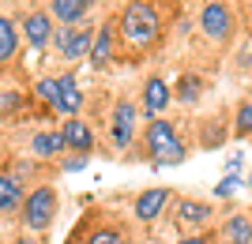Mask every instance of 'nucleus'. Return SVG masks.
I'll return each mask as SVG.
<instances>
[{
  "mask_svg": "<svg viewBox=\"0 0 252 244\" xmlns=\"http://www.w3.org/2000/svg\"><path fill=\"white\" fill-rule=\"evenodd\" d=\"M23 45V34H19V23L8 19V15H0V64L15 60V53H19Z\"/></svg>",
  "mask_w": 252,
  "mask_h": 244,
  "instance_id": "2eb2a0df",
  "label": "nucleus"
},
{
  "mask_svg": "<svg viewBox=\"0 0 252 244\" xmlns=\"http://www.w3.org/2000/svg\"><path fill=\"white\" fill-rule=\"evenodd\" d=\"M61 136H64V147L68 150H75L79 158H87L91 150H94V128L87 124V120H79V117H68L61 124Z\"/></svg>",
  "mask_w": 252,
  "mask_h": 244,
  "instance_id": "9d476101",
  "label": "nucleus"
},
{
  "mask_svg": "<svg viewBox=\"0 0 252 244\" xmlns=\"http://www.w3.org/2000/svg\"><path fill=\"white\" fill-rule=\"evenodd\" d=\"M169 102H173V86L162 75H151L147 83H143V113H147V120H158Z\"/></svg>",
  "mask_w": 252,
  "mask_h": 244,
  "instance_id": "9b49d317",
  "label": "nucleus"
},
{
  "mask_svg": "<svg viewBox=\"0 0 252 244\" xmlns=\"http://www.w3.org/2000/svg\"><path fill=\"white\" fill-rule=\"evenodd\" d=\"M203 90H207V83H203V75H196V72L177 75V83H173V98H177V102H196Z\"/></svg>",
  "mask_w": 252,
  "mask_h": 244,
  "instance_id": "a211bd4d",
  "label": "nucleus"
},
{
  "mask_svg": "<svg viewBox=\"0 0 252 244\" xmlns=\"http://www.w3.org/2000/svg\"><path fill=\"white\" fill-rule=\"evenodd\" d=\"M11 244H42L38 237H19V241H11Z\"/></svg>",
  "mask_w": 252,
  "mask_h": 244,
  "instance_id": "cd10ccee",
  "label": "nucleus"
},
{
  "mask_svg": "<svg viewBox=\"0 0 252 244\" xmlns=\"http://www.w3.org/2000/svg\"><path fill=\"white\" fill-rule=\"evenodd\" d=\"M79 109H83L79 79H75L72 72L57 75V109H53V113H61V117H79Z\"/></svg>",
  "mask_w": 252,
  "mask_h": 244,
  "instance_id": "1a4fd4ad",
  "label": "nucleus"
},
{
  "mask_svg": "<svg viewBox=\"0 0 252 244\" xmlns=\"http://www.w3.org/2000/svg\"><path fill=\"white\" fill-rule=\"evenodd\" d=\"M177 222L189 229H207L211 222V207L200 199H177Z\"/></svg>",
  "mask_w": 252,
  "mask_h": 244,
  "instance_id": "4468645a",
  "label": "nucleus"
},
{
  "mask_svg": "<svg viewBox=\"0 0 252 244\" xmlns=\"http://www.w3.org/2000/svg\"><path fill=\"white\" fill-rule=\"evenodd\" d=\"M117 30H121V42L132 49V53H147L162 42L166 34V19L158 11L155 0H128L121 19H117Z\"/></svg>",
  "mask_w": 252,
  "mask_h": 244,
  "instance_id": "f257e3e1",
  "label": "nucleus"
},
{
  "mask_svg": "<svg viewBox=\"0 0 252 244\" xmlns=\"http://www.w3.org/2000/svg\"><path fill=\"white\" fill-rule=\"evenodd\" d=\"M169 188H147V191H139L136 195V218L139 222H155L158 214L169 207Z\"/></svg>",
  "mask_w": 252,
  "mask_h": 244,
  "instance_id": "f8f14e48",
  "label": "nucleus"
},
{
  "mask_svg": "<svg viewBox=\"0 0 252 244\" xmlns=\"http://www.w3.org/2000/svg\"><path fill=\"white\" fill-rule=\"evenodd\" d=\"M117 45H121V30H117V19H105L102 27L94 30V45H91V68H109L117 60Z\"/></svg>",
  "mask_w": 252,
  "mask_h": 244,
  "instance_id": "0eeeda50",
  "label": "nucleus"
},
{
  "mask_svg": "<svg viewBox=\"0 0 252 244\" xmlns=\"http://www.w3.org/2000/svg\"><path fill=\"white\" fill-rule=\"evenodd\" d=\"M200 143H203V147H211V150L222 147V143H226V128H222L219 120H215V124H207V128H203V136H200Z\"/></svg>",
  "mask_w": 252,
  "mask_h": 244,
  "instance_id": "5701e85b",
  "label": "nucleus"
},
{
  "mask_svg": "<svg viewBox=\"0 0 252 244\" xmlns=\"http://www.w3.org/2000/svg\"><path fill=\"white\" fill-rule=\"evenodd\" d=\"M136 128H139V109L128 98H121L113 106V113H109V143L117 150H128L132 139H136Z\"/></svg>",
  "mask_w": 252,
  "mask_h": 244,
  "instance_id": "39448f33",
  "label": "nucleus"
},
{
  "mask_svg": "<svg viewBox=\"0 0 252 244\" xmlns=\"http://www.w3.org/2000/svg\"><path fill=\"white\" fill-rule=\"evenodd\" d=\"M94 4H98V0H87V8H94Z\"/></svg>",
  "mask_w": 252,
  "mask_h": 244,
  "instance_id": "c85d7f7f",
  "label": "nucleus"
},
{
  "mask_svg": "<svg viewBox=\"0 0 252 244\" xmlns=\"http://www.w3.org/2000/svg\"><path fill=\"white\" fill-rule=\"evenodd\" d=\"M83 244H128V233L121 229V225L102 222V225H94V229L87 233V241H83Z\"/></svg>",
  "mask_w": 252,
  "mask_h": 244,
  "instance_id": "aec40b11",
  "label": "nucleus"
},
{
  "mask_svg": "<svg viewBox=\"0 0 252 244\" xmlns=\"http://www.w3.org/2000/svg\"><path fill=\"white\" fill-rule=\"evenodd\" d=\"M19 106H23V94H19V90H4V94H0V113H15Z\"/></svg>",
  "mask_w": 252,
  "mask_h": 244,
  "instance_id": "393cba45",
  "label": "nucleus"
},
{
  "mask_svg": "<svg viewBox=\"0 0 252 244\" xmlns=\"http://www.w3.org/2000/svg\"><path fill=\"white\" fill-rule=\"evenodd\" d=\"M94 30L91 23H79V27H61V30L53 34V45H57V53L64 60H83L91 56V45H94Z\"/></svg>",
  "mask_w": 252,
  "mask_h": 244,
  "instance_id": "20e7f679",
  "label": "nucleus"
},
{
  "mask_svg": "<svg viewBox=\"0 0 252 244\" xmlns=\"http://www.w3.org/2000/svg\"><path fill=\"white\" fill-rule=\"evenodd\" d=\"M87 0H49V15L61 27H79V23L87 19Z\"/></svg>",
  "mask_w": 252,
  "mask_h": 244,
  "instance_id": "ddd939ff",
  "label": "nucleus"
},
{
  "mask_svg": "<svg viewBox=\"0 0 252 244\" xmlns=\"http://www.w3.org/2000/svg\"><path fill=\"white\" fill-rule=\"evenodd\" d=\"M34 94L42 98L49 109H57V75H45V79H38V83H34Z\"/></svg>",
  "mask_w": 252,
  "mask_h": 244,
  "instance_id": "412c9836",
  "label": "nucleus"
},
{
  "mask_svg": "<svg viewBox=\"0 0 252 244\" xmlns=\"http://www.w3.org/2000/svg\"><path fill=\"white\" fill-rule=\"evenodd\" d=\"M233 132H237V136H252V102H241V106H237Z\"/></svg>",
  "mask_w": 252,
  "mask_h": 244,
  "instance_id": "4be33fe9",
  "label": "nucleus"
},
{
  "mask_svg": "<svg viewBox=\"0 0 252 244\" xmlns=\"http://www.w3.org/2000/svg\"><path fill=\"white\" fill-rule=\"evenodd\" d=\"M147 154L155 165H181L189 158V147L177 136V128L166 117H158V120H147Z\"/></svg>",
  "mask_w": 252,
  "mask_h": 244,
  "instance_id": "f03ea898",
  "label": "nucleus"
},
{
  "mask_svg": "<svg viewBox=\"0 0 252 244\" xmlns=\"http://www.w3.org/2000/svg\"><path fill=\"white\" fill-rule=\"evenodd\" d=\"M31 150H34V158H57L64 147V136L61 132H38V136L31 139Z\"/></svg>",
  "mask_w": 252,
  "mask_h": 244,
  "instance_id": "f3484780",
  "label": "nucleus"
},
{
  "mask_svg": "<svg viewBox=\"0 0 252 244\" xmlns=\"http://www.w3.org/2000/svg\"><path fill=\"white\" fill-rule=\"evenodd\" d=\"M79 169H87V158H68L64 162V173H79Z\"/></svg>",
  "mask_w": 252,
  "mask_h": 244,
  "instance_id": "a878e982",
  "label": "nucleus"
},
{
  "mask_svg": "<svg viewBox=\"0 0 252 244\" xmlns=\"http://www.w3.org/2000/svg\"><path fill=\"white\" fill-rule=\"evenodd\" d=\"M219 4H222V0H219Z\"/></svg>",
  "mask_w": 252,
  "mask_h": 244,
  "instance_id": "7c9ffc66",
  "label": "nucleus"
},
{
  "mask_svg": "<svg viewBox=\"0 0 252 244\" xmlns=\"http://www.w3.org/2000/svg\"><path fill=\"white\" fill-rule=\"evenodd\" d=\"M23 184L11 177V173H0V214H11V211H23Z\"/></svg>",
  "mask_w": 252,
  "mask_h": 244,
  "instance_id": "dca6fc26",
  "label": "nucleus"
},
{
  "mask_svg": "<svg viewBox=\"0 0 252 244\" xmlns=\"http://www.w3.org/2000/svg\"><path fill=\"white\" fill-rule=\"evenodd\" d=\"M222 237H226L230 244H252V218H249V214H233V218H226Z\"/></svg>",
  "mask_w": 252,
  "mask_h": 244,
  "instance_id": "6ab92c4d",
  "label": "nucleus"
},
{
  "mask_svg": "<svg viewBox=\"0 0 252 244\" xmlns=\"http://www.w3.org/2000/svg\"><path fill=\"white\" fill-rule=\"evenodd\" d=\"M19 34L27 38V45L31 49H45V45L53 42V15L49 11H31V15H23V23H19Z\"/></svg>",
  "mask_w": 252,
  "mask_h": 244,
  "instance_id": "6e6552de",
  "label": "nucleus"
},
{
  "mask_svg": "<svg viewBox=\"0 0 252 244\" xmlns=\"http://www.w3.org/2000/svg\"><path fill=\"white\" fill-rule=\"evenodd\" d=\"M57 207H61V199H57V188L53 184H38V188L27 195V203H23V225L31 229V233H45L53 225V218H57Z\"/></svg>",
  "mask_w": 252,
  "mask_h": 244,
  "instance_id": "7ed1b4c3",
  "label": "nucleus"
},
{
  "mask_svg": "<svg viewBox=\"0 0 252 244\" xmlns=\"http://www.w3.org/2000/svg\"><path fill=\"white\" fill-rule=\"evenodd\" d=\"M200 30L207 34L211 42H230L233 38V11L219 0H207L200 8Z\"/></svg>",
  "mask_w": 252,
  "mask_h": 244,
  "instance_id": "423d86ee",
  "label": "nucleus"
},
{
  "mask_svg": "<svg viewBox=\"0 0 252 244\" xmlns=\"http://www.w3.org/2000/svg\"><path fill=\"white\" fill-rule=\"evenodd\" d=\"M177 244H211V237H203V233H192V237H185V241H177Z\"/></svg>",
  "mask_w": 252,
  "mask_h": 244,
  "instance_id": "bb28decb",
  "label": "nucleus"
},
{
  "mask_svg": "<svg viewBox=\"0 0 252 244\" xmlns=\"http://www.w3.org/2000/svg\"><path fill=\"white\" fill-rule=\"evenodd\" d=\"M237 184H241V177H233V173H226V177H222V181L215 184V195H219V199H230L233 191H237Z\"/></svg>",
  "mask_w": 252,
  "mask_h": 244,
  "instance_id": "b1692460",
  "label": "nucleus"
},
{
  "mask_svg": "<svg viewBox=\"0 0 252 244\" xmlns=\"http://www.w3.org/2000/svg\"><path fill=\"white\" fill-rule=\"evenodd\" d=\"M245 4H249V8H252V0H245Z\"/></svg>",
  "mask_w": 252,
  "mask_h": 244,
  "instance_id": "c756f323",
  "label": "nucleus"
}]
</instances>
